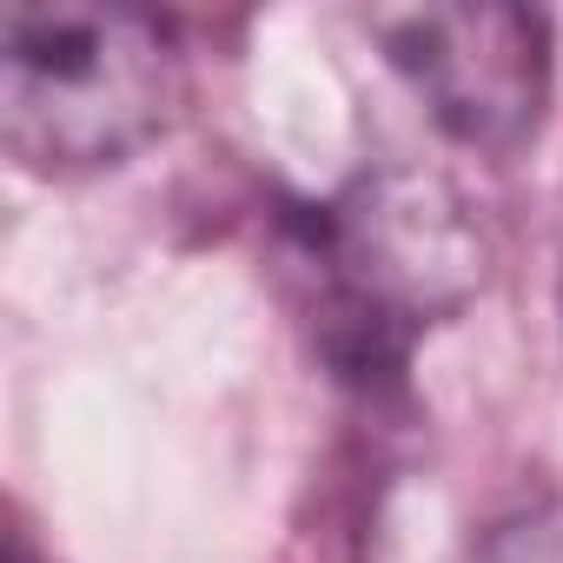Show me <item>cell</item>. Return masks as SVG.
Returning a JSON list of instances; mask_svg holds the SVG:
<instances>
[{"label":"cell","instance_id":"cell-1","mask_svg":"<svg viewBox=\"0 0 563 563\" xmlns=\"http://www.w3.org/2000/svg\"><path fill=\"white\" fill-rule=\"evenodd\" d=\"M484 272V232L438 173H372L299 219L319 352L358 385L398 378L411 345L477 299Z\"/></svg>","mask_w":563,"mask_h":563},{"label":"cell","instance_id":"cell-2","mask_svg":"<svg viewBox=\"0 0 563 563\" xmlns=\"http://www.w3.org/2000/svg\"><path fill=\"white\" fill-rule=\"evenodd\" d=\"M173 34L113 0L0 8V140L27 173H100L166 133L179 107Z\"/></svg>","mask_w":563,"mask_h":563},{"label":"cell","instance_id":"cell-3","mask_svg":"<svg viewBox=\"0 0 563 563\" xmlns=\"http://www.w3.org/2000/svg\"><path fill=\"white\" fill-rule=\"evenodd\" d=\"M365 34L385 47L418 107L471 153H517L550 107V21L504 0H424L372 8Z\"/></svg>","mask_w":563,"mask_h":563},{"label":"cell","instance_id":"cell-4","mask_svg":"<svg viewBox=\"0 0 563 563\" xmlns=\"http://www.w3.org/2000/svg\"><path fill=\"white\" fill-rule=\"evenodd\" d=\"M490 563H563V523H517L490 543Z\"/></svg>","mask_w":563,"mask_h":563}]
</instances>
